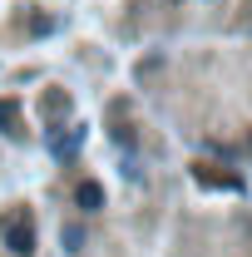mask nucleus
<instances>
[{
    "mask_svg": "<svg viewBox=\"0 0 252 257\" xmlns=\"http://www.w3.org/2000/svg\"><path fill=\"white\" fill-rule=\"evenodd\" d=\"M10 119H15V104H10V99H0V128L10 124Z\"/></svg>",
    "mask_w": 252,
    "mask_h": 257,
    "instance_id": "nucleus-3",
    "label": "nucleus"
},
{
    "mask_svg": "<svg viewBox=\"0 0 252 257\" xmlns=\"http://www.w3.org/2000/svg\"><path fill=\"white\" fill-rule=\"evenodd\" d=\"M0 237H5V247H10L15 257L35 252V227H30L25 213H5V218H0Z\"/></svg>",
    "mask_w": 252,
    "mask_h": 257,
    "instance_id": "nucleus-1",
    "label": "nucleus"
},
{
    "mask_svg": "<svg viewBox=\"0 0 252 257\" xmlns=\"http://www.w3.org/2000/svg\"><path fill=\"white\" fill-rule=\"evenodd\" d=\"M74 208H79V213H99V208H104V188L84 178V183L74 188Z\"/></svg>",
    "mask_w": 252,
    "mask_h": 257,
    "instance_id": "nucleus-2",
    "label": "nucleus"
}]
</instances>
